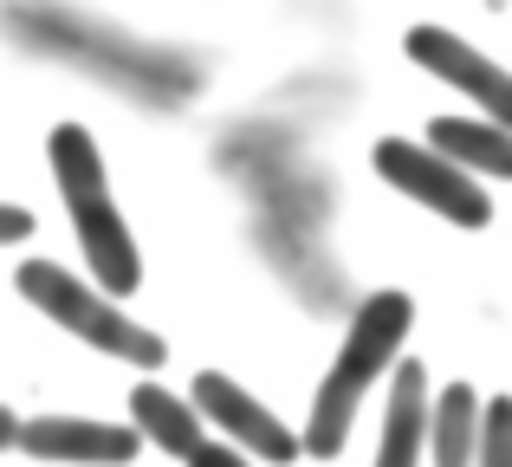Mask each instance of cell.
Listing matches in <instances>:
<instances>
[{"label": "cell", "instance_id": "obj_1", "mask_svg": "<svg viewBox=\"0 0 512 467\" xmlns=\"http://www.w3.org/2000/svg\"><path fill=\"white\" fill-rule=\"evenodd\" d=\"M409 325H415L409 292H370V299L357 305V318H350L338 357H331L325 383H318V396H312V416H305V435H299L305 455L331 461V455L350 442V422H357L363 396H370V383L402 357Z\"/></svg>", "mask_w": 512, "mask_h": 467}, {"label": "cell", "instance_id": "obj_2", "mask_svg": "<svg viewBox=\"0 0 512 467\" xmlns=\"http://www.w3.org/2000/svg\"><path fill=\"white\" fill-rule=\"evenodd\" d=\"M52 182L65 195V215H72V234L91 260V286H104L111 299L143 286V260H137V240H130L124 215L111 202V182H104V156L91 143V130L59 124L52 130Z\"/></svg>", "mask_w": 512, "mask_h": 467}, {"label": "cell", "instance_id": "obj_3", "mask_svg": "<svg viewBox=\"0 0 512 467\" xmlns=\"http://www.w3.org/2000/svg\"><path fill=\"white\" fill-rule=\"evenodd\" d=\"M13 279H20V299L39 305V318L65 325L72 338H85L91 351L117 357V364H137V370H163L169 344L156 338V331H143L137 318L117 312V299L104 286H85L78 273H65V266H52V260H26Z\"/></svg>", "mask_w": 512, "mask_h": 467}, {"label": "cell", "instance_id": "obj_4", "mask_svg": "<svg viewBox=\"0 0 512 467\" xmlns=\"http://www.w3.org/2000/svg\"><path fill=\"white\" fill-rule=\"evenodd\" d=\"M376 176H383L396 195L422 202L428 215L454 221V228H487V221H493V202H487V189H480V182L467 176L461 163H448V156H441L435 143L383 137V143H376Z\"/></svg>", "mask_w": 512, "mask_h": 467}, {"label": "cell", "instance_id": "obj_5", "mask_svg": "<svg viewBox=\"0 0 512 467\" xmlns=\"http://www.w3.org/2000/svg\"><path fill=\"white\" fill-rule=\"evenodd\" d=\"M409 59L422 65V72H435L441 85H454L461 98H474L493 124L512 130V72L506 65H493L487 52H474L467 39H454L448 26H415L409 33Z\"/></svg>", "mask_w": 512, "mask_h": 467}, {"label": "cell", "instance_id": "obj_6", "mask_svg": "<svg viewBox=\"0 0 512 467\" xmlns=\"http://www.w3.org/2000/svg\"><path fill=\"white\" fill-rule=\"evenodd\" d=\"M195 409H201V422H214V429H221L227 442H240L247 455L299 461V435H292L260 396H247L234 377H221V370H201V377H195Z\"/></svg>", "mask_w": 512, "mask_h": 467}, {"label": "cell", "instance_id": "obj_7", "mask_svg": "<svg viewBox=\"0 0 512 467\" xmlns=\"http://www.w3.org/2000/svg\"><path fill=\"white\" fill-rule=\"evenodd\" d=\"M13 448H26L33 461H72V467H124L137 461L143 435L124 422H85V416H33L20 422Z\"/></svg>", "mask_w": 512, "mask_h": 467}, {"label": "cell", "instance_id": "obj_8", "mask_svg": "<svg viewBox=\"0 0 512 467\" xmlns=\"http://www.w3.org/2000/svg\"><path fill=\"white\" fill-rule=\"evenodd\" d=\"M422 448H428V377H422V364L402 357L396 390H389V409H383V448H376V467H415Z\"/></svg>", "mask_w": 512, "mask_h": 467}, {"label": "cell", "instance_id": "obj_9", "mask_svg": "<svg viewBox=\"0 0 512 467\" xmlns=\"http://www.w3.org/2000/svg\"><path fill=\"white\" fill-rule=\"evenodd\" d=\"M428 143L448 163H461L467 176H512V130L493 117H435Z\"/></svg>", "mask_w": 512, "mask_h": 467}, {"label": "cell", "instance_id": "obj_10", "mask_svg": "<svg viewBox=\"0 0 512 467\" xmlns=\"http://www.w3.org/2000/svg\"><path fill=\"white\" fill-rule=\"evenodd\" d=\"M130 429H137L143 442H156L163 455L188 461L195 442H201V409L182 403V396L163 390V383H137V390H130Z\"/></svg>", "mask_w": 512, "mask_h": 467}, {"label": "cell", "instance_id": "obj_11", "mask_svg": "<svg viewBox=\"0 0 512 467\" xmlns=\"http://www.w3.org/2000/svg\"><path fill=\"white\" fill-rule=\"evenodd\" d=\"M474 442H480V396L467 383H448L428 403V455H435V467H467Z\"/></svg>", "mask_w": 512, "mask_h": 467}, {"label": "cell", "instance_id": "obj_12", "mask_svg": "<svg viewBox=\"0 0 512 467\" xmlns=\"http://www.w3.org/2000/svg\"><path fill=\"white\" fill-rule=\"evenodd\" d=\"M474 467H512V396H493V403H480Z\"/></svg>", "mask_w": 512, "mask_h": 467}, {"label": "cell", "instance_id": "obj_13", "mask_svg": "<svg viewBox=\"0 0 512 467\" xmlns=\"http://www.w3.org/2000/svg\"><path fill=\"white\" fill-rule=\"evenodd\" d=\"M188 467H253V461H247V448H234V442H208V435H201L195 455H188Z\"/></svg>", "mask_w": 512, "mask_h": 467}, {"label": "cell", "instance_id": "obj_14", "mask_svg": "<svg viewBox=\"0 0 512 467\" xmlns=\"http://www.w3.org/2000/svg\"><path fill=\"white\" fill-rule=\"evenodd\" d=\"M26 234H33V215L13 208V202H0V247H13V240H26Z\"/></svg>", "mask_w": 512, "mask_h": 467}, {"label": "cell", "instance_id": "obj_15", "mask_svg": "<svg viewBox=\"0 0 512 467\" xmlns=\"http://www.w3.org/2000/svg\"><path fill=\"white\" fill-rule=\"evenodd\" d=\"M13 435H20V416H13V409H0V448H13Z\"/></svg>", "mask_w": 512, "mask_h": 467}]
</instances>
